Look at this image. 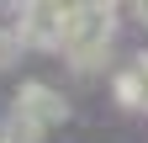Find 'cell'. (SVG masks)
<instances>
[{
  "label": "cell",
  "mask_w": 148,
  "mask_h": 143,
  "mask_svg": "<svg viewBox=\"0 0 148 143\" xmlns=\"http://www.w3.org/2000/svg\"><path fill=\"white\" fill-rule=\"evenodd\" d=\"M16 53H21V37L0 27V69H5V64H16Z\"/></svg>",
  "instance_id": "cell-4"
},
{
  "label": "cell",
  "mask_w": 148,
  "mask_h": 143,
  "mask_svg": "<svg viewBox=\"0 0 148 143\" xmlns=\"http://www.w3.org/2000/svg\"><path fill=\"white\" fill-rule=\"evenodd\" d=\"M116 101H127V106H148V85H143V74H138V64L116 74Z\"/></svg>",
  "instance_id": "cell-3"
},
{
  "label": "cell",
  "mask_w": 148,
  "mask_h": 143,
  "mask_svg": "<svg viewBox=\"0 0 148 143\" xmlns=\"http://www.w3.org/2000/svg\"><path fill=\"white\" fill-rule=\"evenodd\" d=\"M11 111H21V117H32V122H42V127H58V122L69 117V101H64L58 90H48V85H37V80H27L21 90H16V101H11Z\"/></svg>",
  "instance_id": "cell-1"
},
{
  "label": "cell",
  "mask_w": 148,
  "mask_h": 143,
  "mask_svg": "<svg viewBox=\"0 0 148 143\" xmlns=\"http://www.w3.org/2000/svg\"><path fill=\"white\" fill-rule=\"evenodd\" d=\"M42 122H32V117H21V111H11L5 117V133H0V143H42Z\"/></svg>",
  "instance_id": "cell-2"
},
{
  "label": "cell",
  "mask_w": 148,
  "mask_h": 143,
  "mask_svg": "<svg viewBox=\"0 0 148 143\" xmlns=\"http://www.w3.org/2000/svg\"><path fill=\"white\" fill-rule=\"evenodd\" d=\"M127 11H132V16H138V21L148 27V0H127Z\"/></svg>",
  "instance_id": "cell-5"
}]
</instances>
